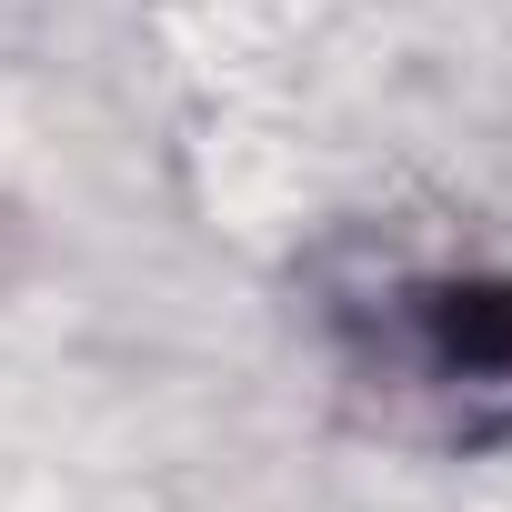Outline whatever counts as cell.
Segmentation results:
<instances>
[{
	"mask_svg": "<svg viewBox=\"0 0 512 512\" xmlns=\"http://www.w3.org/2000/svg\"><path fill=\"white\" fill-rule=\"evenodd\" d=\"M402 352L422 382L512 392V282H442L402 302Z\"/></svg>",
	"mask_w": 512,
	"mask_h": 512,
	"instance_id": "obj_1",
	"label": "cell"
}]
</instances>
